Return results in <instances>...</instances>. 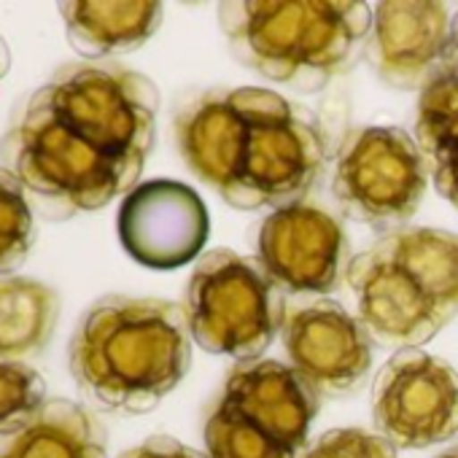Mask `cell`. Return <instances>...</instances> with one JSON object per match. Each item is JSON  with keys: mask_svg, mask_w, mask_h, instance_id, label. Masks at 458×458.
Segmentation results:
<instances>
[{"mask_svg": "<svg viewBox=\"0 0 458 458\" xmlns=\"http://www.w3.org/2000/svg\"><path fill=\"white\" fill-rule=\"evenodd\" d=\"M173 130L189 170L238 210L300 202L324 165L318 116L273 89L199 92Z\"/></svg>", "mask_w": 458, "mask_h": 458, "instance_id": "1", "label": "cell"}, {"mask_svg": "<svg viewBox=\"0 0 458 458\" xmlns=\"http://www.w3.org/2000/svg\"><path fill=\"white\" fill-rule=\"evenodd\" d=\"M68 364L76 386L103 410H154L191 367L183 308L157 297L108 294L79 321Z\"/></svg>", "mask_w": 458, "mask_h": 458, "instance_id": "2", "label": "cell"}, {"mask_svg": "<svg viewBox=\"0 0 458 458\" xmlns=\"http://www.w3.org/2000/svg\"><path fill=\"white\" fill-rule=\"evenodd\" d=\"M218 25L235 60L297 92H318L364 55L372 14L356 0L221 4Z\"/></svg>", "mask_w": 458, "mask_h": 458, "instance_id": "3", "label": "cell"}, {"mask_svg": "<svg viewBox=\"0 0 458 458\" xmlns=\"http://www.w3.org/2000/svg\"><path fill=\"white\" fill-rule=\"evenodd\" d=\"M359 321L380 345L420 348L458 316V235L404 226L345 270Z\"/></svg>", "mask_w": 458, "mask_h": 458, "instance_id": "4", "label": "cell"}, {"mask_svg": "<svg viewBox=\"0 0 458 458\" xmlns=\"http://www.w3.org/2000/svg\"><path fill=\"white\" fill-rule=\"evenodd\" d=\"M0 165L12 173L30 210L49 221L106 208L138 186L143 162H124L73 132L38 95L12 119L0 140Z\"/></svg>", "mask_w": 458, "mask_h": 458, "instance_id": "5", "label": "cell"}, {"mask_svg": "<svg viewBox=\"0 0 458 458\" xmlns=\"http://www.w3.org/2000/svg\"><path fill=\"white\" fill-rule=\"evenodd\" d=\"M183 316L191 340L208 353L254 361L281 335L286 305L259 259L216 249L186 284Z\"/></svg>", "mask_w": 458, "mask_h": 458, "instance_id": "6", "label": "cell"}, {"mask_svg": "<svg viewBox=\"0 0 458 458\" xmlns=\"http://www.w3.org/2000/svg\"><path fill=\"white\" fill-rule=\"evenodd\" d=\"M73 132L124 162H146L157 140L159 89L119 63H71L36 92Z\"/></svg>", "mask_w": 458, "mask_h": 458, "instance_id": "7", "label": "cell"}, {"mask_svg": "<svg viewBox=\"0 0 458 458\" xmlns=\"http://www.w3.org/2000/svg\"><path fill=\"white\" fill-rule=\"evenodd\" d=\"M428 186V162L399 127H364L340 148L332 191L340 210L375 229H394L415 216Z\"/></svg>", "mask_w": 458, "mask_h": 458, "instance_id": "8", "label": "cell"}, {"mask_svg": "<svg viewBox=\"0 0 458 458\" xmlns=\"http://www.w3.org/2000/svg\"><path fill=\"white\" fill-rule=\"evenodd\" d=\"M377 431L399 450H423L458 434V372L418 348L396 351L375 377Z\"/></svg>", "mask_w": 458, "mask_h": 458, "instance_id": "9", "label": "cell"}, {"mask_svg": "<svg viewBox=\"0 0 458 458\" xmlns=\"http://www.w3.org/2000/svg\"><path fill=\"white\" fill-rule=\"evenodd\" d=\"M348 241L324 208L294 202L270 213L257 238V259L284 294H329L345 273Z\"/></svg>", "mask_w": 458, "mask_h": 458, "instance_id": "10", "label": "cell"}, {"mask_svg": "<svg viewBox=\"0 0 458 458\" xmlns=\"http://www.w3.org/2000/svg\"><path fill=\"white\" fill-rule=\"evenodd\" d=\"M119 241L143 267L167 273L197 259L208 241L202 197L178 181L157 178L138 183L119 208Z\"/></svg>", "mask_w": 458, "mask_h": 458, "instance_id": "11", "label": "cell"}, {"mask_svg": "<svg viewBox=\"0 0 458 458\" xmlns=\"http://www.w3.org/2000/svg\"><path fill=\"white\" fill-rule=\"evenodd\" d=\"M281 337L292 367L318 394H348L372 367L369 332L335 300L286 308Z\"/></svg>", "mask_w": 458, "mask_h": 458, "instance_id": "12", "label": "cell"}, {"mask_svg": "<svg viewBox=\"0 0 458 458\" xmlns=\"http://www.w3.org/2000/svg\"><path fill=\"white\" fill-rule=\"evenodd\" d=\"M450 14L442 4H377L364 57L375 76L394 89H423L442 68Z\"/></svg>", "mask_w": 458, "mask_h": 458, "instance_id": "13", "label": "cell"}, {"mask_svg": "<svg viewBox=\"0 0 458 458\" xmlns=\"http://www.w3.org/2000/svg\"><path fill=\"white\" fill-rule=\"evenodd\" d=\"M221 404L292 450L308 445L321 394L292 367L273 359L238 361L226 375Z\"/></svg>", "mask_w": 458, "mask_h": 458, "instance_id": "14", "label": "cell"}, {"mask_svg": "<svg viewBox=\"0 0 458 458\" xmlns=\"http://www.w3.org/2000/svg\"><path fill=\"white\" fill-rule=\"evenodd\" d=\"M0 458H108V437L79 402L49 399L25 428L0 437Z\"/></svg>", "mask_w": 458, "mask_h": 458, "instance_id": "15", "label": "cell"}, {"mask_svg": "<svg viewBox=\"0 0 458 458\" xmlns=\"http://www.w3.org/2000/svg\"><path fill=\"white\" fill-rule=\"evenodd\" d=\"M68 44L87 63L143 47L162 25V4H63Z\"/></svg>", "mask_w": 458, "mask_h": 458, "instance_id": "16", "label": "cell"}, {"mask_svg": "<svg viewBox=\"0 0 458 458\" xmlns=\"http://www.w3.org/2000/svg\"><path fill=\"white\" fill-rule=\"evenodd\" d=\"M415 143L428 162L437 191L458 208V84L445 68L420 89Z\"/></svg>", "mask_w": 458, "mask_h": 458, "instance_id": "17", "label": "cell"}, {"mask_svg": "<svg viewBox=\"0 0 458 458\" xmlns=\"http://www.w3.org/2000/svg\"><path fill=\"white\" fill-rule=\"evenodd\" d=\"M60 316V297L41 281L0 278V361H20L41 353L52 340Z\"/></svg>", "mask_w": 458, "mask_h": 458, "instance_id": "18", "label": "cell"}, {"mask_svg": "<svg viewBox=\"0 0 458 458\" xmlns=\"http://www.w3.org/2000/svg\"><path fill=\"white\" fill-rule=\"evenodd\" d=\"M205 447L208 458H297V450L267 437L221 402L205 423Z\"/></svg>", "mask_w": 458, "mask_h": 458, "instance_id": "19", "label": "cell"}, {"mask_svg": "<svg viewBox=\"0 0 458 458\" xmlns=\"http://www.w3.org/2000/svg\"><path fill=\"white\" fill-rule=\"evenodd\" d=\"M36 243V224L20 181L0 167V278L14 276Z\"/></svg>", "mask_w": 458, "mask_h": 458, "instance_id": "20", "label": "cell"}, {"mask_svg": "<svg viewBox=\"0 0 458 458\" xmlns=\"http://www.w3.org/2000/svg\"><path fill=\"white\" fill-rule=\"evenodd\" d=\"M47 402V380L36 367L0 361V437L25 428Z\"/></svg>", "mask_w": 458, "mask_h": 458, "instance_id": "21", "label": "cell"}, {"mask_svg": "<svg viewBox=\"0 0 458 458\" xmlns=\"http://www.w3.org/2000/svg\"><path fill=\"white\" fill-rule=\"evenodd\" d=\"M302 458H396V447L364 428H332L321 434Z\"/></svg>", "mask_w": 458, "mask_h": 458, "instance_id": "22", "label": "cell"}, {"mask_svg": "<svg viewBox=\"0 0 458 458\" xmlns=\"http://www.w3.org/2000/svg\"><path fill=\"white\" fill-rule=\"evenodd\" d=\"M119 458H208V453H199L167 434H157V437H148L146 442L124 450Z\"/></svg>", "mask_w": 458, "mask_h": 458, "instance_id": "23", "label": "cell"}, {"mask_svg": "<svg viewBox=\"0 0 458 458\" xmlns=\"http://www.w3.org/2000/svg\"><path fill=\"white\" fill-rule=\"evenodd\" d=\"M442 68L450 73V79L458 84V14L450 22V36H447V49H445V60Z\"/></svg>", "mask_w": 458, "mask_h": 458, "instance_id": "24", "label": "cell"}, {"mask_svg": "<svg viewBox=\"0 0 458 458\" xmlns=\"http://www.w3.org/2000/svg\"><path fill=\"white\" fill-rule=\"evenodd\" d=\"M9 63H12V52H9L6 41L0 38V79L6 76V71H9Z\"/></svg>", "mask_w": 458, "mask_h": 458, "instance_id": "25", "label": "cell"}, {"mask_svg": "<svg viewBox=\"0 0 458 458\" xmlns=\"http://www.w3.org/2000/svg\"><path fill=\"white\" fill-rule=\"evenodd\" d=\"M437 458H458V447H453V450H445L442 455H437Z\"/></svg>", "mask_w": 458, "mask_h": 458, "instance_id": "26", "label": "cell"}]
</instances>
